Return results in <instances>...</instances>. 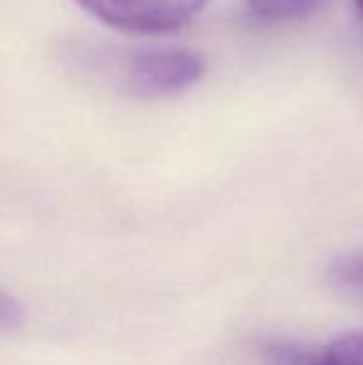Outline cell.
Returning a JSON list of instances; mask_svg holds the SVG:
<instances>
[{
	"instance_id": "1",
	"label": "cell",
	"mask_w": 363,
	"mask_h": 365,
	"mask_svg": "<svg viewBox=\"0 0 363 365\" xmlns=\"http://www.w3.org/2000/svg\"><path fill=\"white\" fill-rule=\"evenodd\" d=\"M117 75L137 97H172L192 90L204 77V58L182 45H145L122 55Z\"/></svg>"
},
{
	"instance_id": "2",
	"label": "cell",
	"mask_w": 363,
	"mask_h": 365,
	"mask_svg": "<svg viewBox=\"0 0 363 365\" xmlns=\"http://www.w3.org/2000/svg\"><path fill=\"white\" fill-rule=\"evenodd\" d=\"M85 13L122 33H172L192 23L212 0H75Z\"/></svg>"
},
{
	"instance_id": "3",
	"label": "cell",
	"mask_w": 363,
	"mask_h": 365,
	"mask_svg": "<svg viewBox=\"0 0 363 365\" xmlns=\"http://www.w3.org/2000/svg\"><path fill=\"white\" fill-rule=\"evenodd\" d=\"M329 0H244L249 18L262 25H289L319 13Z\"/></svg>"
},
{
	"instance_id": "4",
	"label": "cell",
	"mask_w": 363,
	"mask_h": 365,
	"mask_svg": "<svg viewBox=\"0 0 363 365\" xmlns=\"http://www.w3.org/2000/svg\"><path fill=\"white\" fill-rule=\"evenodd\" d=\"M296 365H363V331L336 338Z\"/></svg>"
},
{
	"instance_id": "5",
	"label": "cell",
	"mask_w": 363,
	"mask_h": 365,
	"mask_svg": "<svg viewBox=\"0 0 363 365\" xmlns=\"http://www.w3.org/2000/svg\"><path fill=\"white\" fill-rule=\"evenodd\" d=\"M329 281L339 291L363 298V251L339 256L336 261H331Z\"/></svg>"
},
{
	"instance_id": "6",
	"label": "cell",
	"mask_w": 363,
	"mask_h": 365,
	"mask_svg": "<svg viewBox=\"0 0 363 365\" xmlns=\"http://www.w3.org/2000/svg\"><path fill=\"white\" fill-rule=\"evenodd\" d=\"M23 323V308L10 293L0 291V333L13 331Z\"/></svg>"
},
{
	"instance_id": "7",
	"label": "cell",
	"mask_w": 363,
	"mask_h": 365,
	"mask_svg": "<svg viewBox=\"0 0 363 365\" xmlns=\"http://www.w3.org/2000/svg\"><path fill=\"white\" fill-rule=\"evenodd\" d=\"M354 8H356V15H359V20L363 25V0H354Z\"/></svg>"
}]
</instances>
